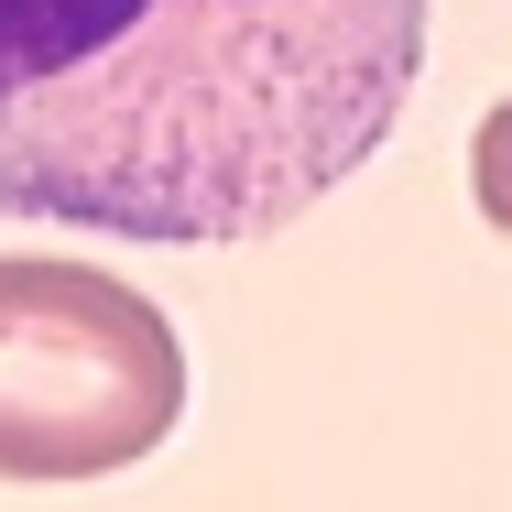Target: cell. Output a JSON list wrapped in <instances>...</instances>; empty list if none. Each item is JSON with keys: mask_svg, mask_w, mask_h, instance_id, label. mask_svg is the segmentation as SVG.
Instances as JSON below:
<instances>
[{"mask_svg": "<svg viewBox=\"0 0 512 512\" xmlns=\"http://www.w3.org/2000/svg\"><path fill=\"white\" fill-rule=\"evenodd\" d=\"M186 425V338L88 262H0V480H109Z\"/></svg>", "mask_w": 512, "mask_h": 512, "instance_id": "2", "label": "cell"}, {"mask_svg": "<svg viewBox=\"0 0 512 512\" xmlns=\"http://www.w3.org/2000/svg\"><path fill=\"white\" fill-rule=\"evenodd\" d=\"M436 0H0V218L240 251L414 99Z\"/></svg>", "mask_w": 512, "mask_h": 512, "instance_id": "1", "label": "cell"}]
</instances>
